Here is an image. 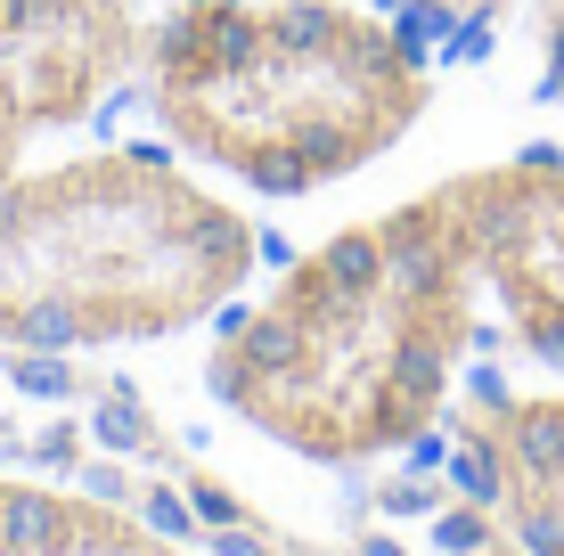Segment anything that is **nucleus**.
Masks as SVG:
<instances>
[{"mask_svg": "<svg viewBox=\"0 0 564 556\" xmlns=\"http://www.w3.org/2000/svg\"><path fill=\"white\" fill-rule=\"evenodd\" d=\"M0 556H197V548L164 541L155 524L107 500L0 475Z\"/></svg>", "mask_w": 564, "mask_h": 556, "instance_id": "423d86ee", "label": "nucleus"}, {"mask_svg": "<svg viewBox=\"0 0 564 556\" xmlns=\"http://www.w3.org/2000/svg\"><path fill=\"white\" fill-rule=\"evenodd\" d=\"M140 99L188 164L311 197L393 156L434 107V74L368 0H181L148 25Z\"/></svg>", "mask_w": 564, "mask_h": 556, "instance_id": "7ed1b4c3", "label": "nucleus"}, {"mask_svg": "<svg viewBox=\"0 0 564 556\" xmlns=\"http://www.w3.org/2000/svg\"><path fill=\"white\" fill-rule=\"evenodd\" d=\"M482 336V271L451 188L384 205L221 328L205 377L229 417L311 467H377L451 417Z\"/></svg>", "mask_w": 564, "mask_h": 556, "instance_id": "f03ea898", "label": "nucleus"}, {"mask_svg": "<svg viewBox=\"0 0 564 556\" xmlns=\"http://www.w3.org/2000/svg\"><path fill=\"white\" fill-rule=\"evenodd\" d=\"M442 188L458 205L508 344L532 369L564 377V148H516V156L442 172Z\"/></svg>", "mask_w": 564, "mask_h": 556, "instance_id": "20e7f679", "label": "nucleus"}, {"mask_svg": "<svg viewBox=\"0 0 564 556\" xmlns=\"http://www.w3.org/2000/svg\"><path fill=\"white\" fill-rule=\"evenodd\" d=\"M466 491L516 556H564V393H475L451 410Z\"/></svg>", "mask_w": 564, "mask_h": 556, "instance_id": "39448f33", "label": "nucleus"}, {"mask_svg": "<svg viewBox=\"0 0 564 556\" xmlns=\"http://www.w3.org/2000/svg\"><path fill=\"white\" fill-rule=\"evenodd\" d=\"M401 9H417V17H442V25H491V17H508L516 0H401Z\"/></svg>", "mask_w": 564, "mask_h": 556, "instance_id": "6e6552de", "label": "nucleus"}, {"mask_svg": "<svg viewBox=\"0 0 564 556\" xmlns=\"http://www.w3.org/2000/svg\"><path fill=\"white\" fill-rule=\"evenodd\" d=\"M532 17H540V57H549V90H556V107H564V0H532Z\"/></svg>", "mask_w": 564, "mask_h": 556, "instance_id": "0eeeda50", "label": "nucleus"}, {"mask_svg": "<svg viewBox=\"0 0 564 556\" xmlns=\"http://www.w3.org/2000/svg\"><path fill=\"white\" fill-rule=\"evenodd\" d=\"M140 50L131 0H0V344H164L254 286V221L164 148L33 164L123 99Z\"/></svg>", "mask_w": 564, "mask_h": 556, "instance_id": "f257e3e1", "label": "nucleus"}]
</instances>
